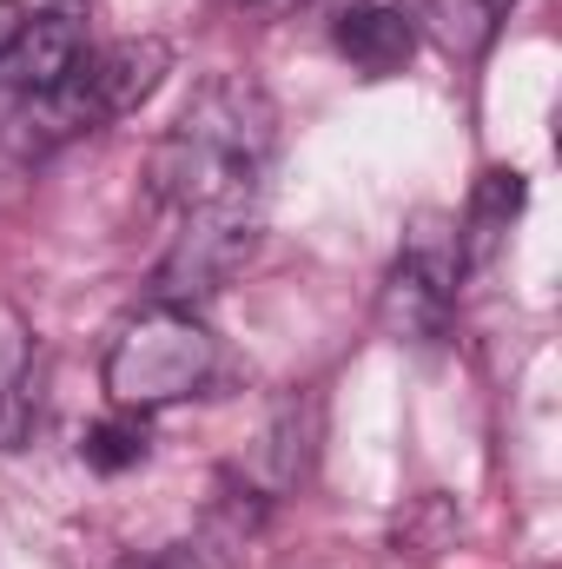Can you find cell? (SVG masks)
<instances>
[{
	"label": "cell",
	"mask_w": 562,
	"mask_h": 569,
	"mask_svg": "<svg viewBox=\"0 0 562 569\" xmlns=\"http://www.w3.org/2000/svg\"><path fill=\"white\" fill-rule=\"evenodd\" d=\"M490 7H510V0H490Z\"/></svg>",
	"instance_id": "cell-14"
},
{
	"label": "cell",
	"mask_w": 562,
	"mask_h": 569,
	"mask_svg": "<svg viewBox=\"0 0 562 569\" xmlns=\"http://www.w3.org/2000/svg\"><path fill=\"white\" fill-rule=\"evenodd\" d=\"M80 457H87L100 477H120V470L145 463V425L133 411H127V418H107V425H93L80 437Z\"/></svg>",
	"instance_id": "cell-10"
},
{
	"label": "cell",
	"mask_w": 562,
	"mask_h": 569,
	"mask_svg": "<svg viewBox=\"0 0 562 569\" xmlns=\"http://www.w3.org/2000/svg\"><path fill=\"white\" fill-rule=\"evenodd\" d=\"M133 569H212V557H199V550H172V557H152V563H133Z\"/></svg>",
	"instance_id": "cell-12"
},
{
	"label": "cell",
	"mask_w": 562,
	"mask_h": 569,
	"mask_svg": "<svg viewBox=\"0 0 562 569\" xmlns=\"http://www.w3.org/2000/svg\"><path fill=\"white\" fill-rule=\"evenodd\" d=\"M272 140H279V113L259 80L245 73L205 80L152 152V192L179 219H252Z\"/></svg>",
	"instance_id": "cell-1"
},
{
	"label": "cell",
	"mask_w": 562,
	"mask_h": 569,
	"mask_svg": "<svg viewBox=\"0 0 562 569\" xmlns=\"http://www.w3.org/2000/svg\"><path fill=\"white\" fill-rule=\"evenodd\" d=\"M523 172L516 166H490L483 179H476V192H470V219L456 226V232H470L463 239V259H490V246L510 232V219L523 212Z\"/></svg>",
	"instance_id": "cell-8"
},
{
	"label": "cell",
	"mask_w": 562,
	"mask_h": 569,
	"mask_svg": "<svg viewBox=\"0 0 562 569\" xmlns=\"http://www.w3.org/2000/svg\"><path fill=\"white\" fill-rule=\"evenodd\" d=\"M252 219H185V232L172 239L165 266H159V298L165 305H185V298H205L232 279L245 259H252Z\"/></svg>",
	"instance_id": "cell-5"
},
{
	"label": "cell",
	"mask_w": 562,
	"mask_h": 569,
	"mask_svg": "<svg viewBox=\"0 0 562 569\" xmlns=\"http://www.w3.org/2000/svg\"><path fill=\"white\" fill-rule=\"evenodd\" d=\"M80 60H87V27H80V13H73V7L27 13L20 40H13V47H7V60H0V80H7L13 93H53Z\"/></svg>",
	"instance_id": "cell-6"
},
{
	"label": "cell",
	"mask_w": 562,
	"mask_h": 569,
	"mask_svg": "<svg viewBox=\"0 0 562 569\" xmlns=\"http://www.w3.org/2000/svg\"><path fill=\"white\" fill-rule=\"evenodd\" d=\"M219 378V338L185 305H152L133 325H120L107 351V391L120 411H165L199 398Z\"/></svg>",
	"instance_id": "cell-2"
},
{
	"label": "cell",
	"mask_w": 562,
	"mask_h": 569,
	"mask_svg": "<svg viewBox=\"0 0 562 569\" xmlns=\"http://www.w3.org/2000/svg\"><path fill=\"white\" fill-rule=\"evenodd\" d=\"M338 53L364 73H398L418 53V20L404 0H358L338 13Z\"/></svg>",
	"instance_id": "cell-7"
},
{
	"label": "cell",
	"mask_w": 562,
	"mask_h": 569,
	"mask_svg": "<svg viewBox=\"0 0 562 569\" xmlns=\"http://www.w3.org/2000/svg\"><path fill=\"white\" fill-rule=\"evenodd\" d=\"M20 27H27V7H20V0H0V60H7V47L20 40Z\"/></svg>",
	"instance_id": "cell-11"
},
{
	"label": "cell",
	"mask_w": 562,
	"mask_h": 569,
	"mask_svg": "<svg viewBox=\"0 0 562 569\" xmlns=\"http://www.w3.org/2000/svg\"><path fill=\"white\" fill-rule=\"evenodd\" d=\"M490 13H496L490 0H418V7H411V20L430 27L436 47L456 53V60H476V53L490 47V27H496Z\"/></svg>",
	"instance_id": "cell-9"
},
{
	"label": "cell",
	"mask_w": 562,
	"mask_h": 569,
	"mask_svg": "<svg viewBox=\"0 0 562 569\" xmlns=\"http://www.w3.org/2000/svg\"><path fill=\"white\" fill-rule=\"evenodd\" d=\"M456 279H463V232H456V219L418 212L411 232H404V252H398V266H391V279H384L378 325H384L398 345L436 338L443 318H450Z\"/></svg>",
	"instance_id": "cell-4"
},
{
	"label": "cell",
	"mask_w": 562,
	"mask_h": 569,
	"mask_svg": "<svg viewBox=\"0 0 562 569\" xmlns=\"http://www.w3.org/2000/svg\"><path fill=\"white\" fill-rule=\"evenodd\" d=\"M245 13H291V7H304V0H239Z\"/></svg>",
	"instance_id": "cell-13"
},
{
	"label": "cell",
	"mask_w": 562,
	"mask_h": 569,
	"mask_svg": "<svg viewBox=\"0 0 562 569\" xmlns=\"http://www.w3.org/2000/svg\"><path fill=\"white\" fill-rule=\"evenodd\" d=\"M165 73H172V47L165 40H120V47L87 53L53 93H27V107H20L27 146L80 140V133H93V127H107L120 113H140L159 93Z\"/></svg>",
	"instance_id": "cell-3"
}]
</instances>
